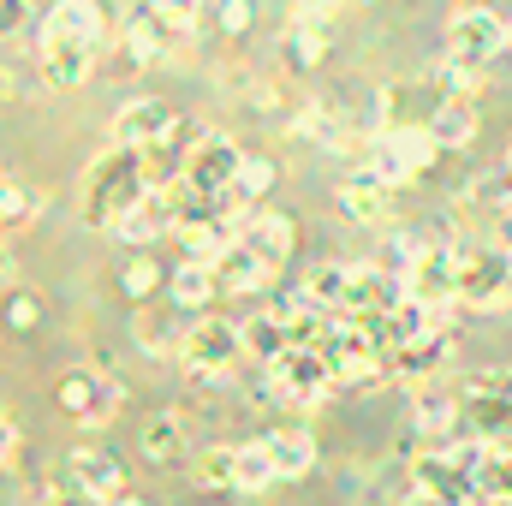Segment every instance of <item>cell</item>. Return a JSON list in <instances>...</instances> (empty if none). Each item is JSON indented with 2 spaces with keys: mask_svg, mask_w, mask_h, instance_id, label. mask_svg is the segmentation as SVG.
Listing matches in <instances>:
<instances>
[{
  "mask_svg": "<svg viewBox=\"0 0 512 506\" xmlns=\"http://www.w3.org/2000/svg\"><path fill=\"white\" fill-rule=\"evenodd\" d=\"M149 197V179H143V155L137 149H114L90 167V191H84V215L96 227H120L131 209Z\"/></svg>",
  "mask_w": 512,
  "mask_h": 506,
  "instance_id": "1",
  "label": "cell"
},
{
  "mask_svg": "<svg viewBox=\"0 0 512 506\" xmlns=\"http://www.w3.org/2000/svg\"><path fill=\"white\" fill-rule=\"evenodd\" d=\"M239 167H245L239 143H233V137H221V131H209V137L191 149L179 191H185V197H197V203H227V197H233V185H239Z\"/></svg>",
  "mask_w": 512,
  "mask_h": 506,
  "instance_id": "2",
  "label": "cell"
},
{
  "mask_svg": "<svg viewBox=\"0 0 512 506\" xmlns=\"http://www.w3.org/2000/svg\"><path fill=\"white\" fill-rule=\"evenodd\" d=\"M239 352H245V322H221V316H209V322H191V328L179 334V364H185L191 376H197V370L227 376Z\"/></svg>",
  "mask_w": 512,
  "mask_h": 506,
  "instance_id": "3",
  "label": "cell"
},
{
  "mask_svg": "<svg viewBox=\"0 0 512 506\" xmlns=\"http://www.w3.org/2000/svg\"><path fill=\"white\" fill-rule=\"evenodd\" d=\"M262 376L274 381V393H280V405H310V399H322L328 387H334V358L328 352H310V346H292L280 364H268Z\"/></svg>",
  "mask_w": 512,
  "mask_h": 506,
  "instance_id": "4",
  "label": "cell"
},
{
  "mask_svg": "<svg viewBox=\"0 0 512 506\" xmlns=\"http://www.w3.org/2000/svg\"><path fill=\"white\" fill-rule=\"evenodd\" d=\"M501 42H512V24H501L495 12H483V6H471V12H453V24H447V60H459V66H489L495 54H501Z\"/></svg>",
  "mask_w": 512,
  "mask_h": 506,
  "instance_id": "5",
  "label": "cell"
},
{
  "mask_svg": "<svg viewBox=\"0 0 512 506\" xmlns=\"http://www.w3.org/2000/svg\"><path fill=\"white\" fill-rule=\"evenodd\" d=\"M507 286H512V251H501V245L465 251V262H459V304L489 310V304L507 298Z\"/></svg>",
  "mask_w": 512,
  "mask_h": 506,
  "instance_id": "6",
  "label": "cell"
},
{
  "mask_svg": "<svg viewBox=\"0 0 512 506\" xmlns=\"http://www.w3.org/2000/svg\"><path fill=\"white\" fill-rule=\"evenodd\" d=\"M179 131V114L167 108V102H155V96H143V102H126L120 114H114V149H155L161 137H173Z\"/></svg>",
  "mask_w": 512,
  "mask_h": 506,
  "instance_id": "7",
  "label": "cell"
},
{
  "mask_svg": "<svg viewBox=\"0 0 512 506\" xmlns=\"http://www.w3.org/2000/svg\"><path fill=\"white\" fill-rule=\"evenodd\" d=\"M405 298H411V292H405L399 274L364 262V268H352V310H346V316H358V322H387Z\"/></svg>",
  "mask_w": 512,
  "mask_h": 506,
  "instance_id": "8",
  "label": "cell"
},
{
  "mask_svg": "<svg viewBox=\"0 0 512 506\" xmlns=\"http://www.w3.org/2000/svg\"><path fill=\"white\" fill-rule=\"evenodd\" d=\"M120 42H126V54L137 60V66H149V60H161V54H167V42H179V30L167 24V12H161L155 0H131Z\"/></svg>",
  "mask_w": 512,
  "mask_h": 506,
  "instance_id": "9",
  "label": "cell"
},
{
  "mask_svg": "<svg viewBox=\"0 0 512 506\" xmlns=\"http://www.w3.org/2000/svg\"><path fill=\"white\" fill-rule=\"evenodd\" d=\"M465 393V417L495 429V423H512V370H471L459 381Z\"/></svg>",
  "mask_w": 512,
  "mask_h": 506,
  "instance_id": "10",
  "label": "cell"
},
{
  "mask_svg": "<svg viewBox=\"0 0 512 506\" xmlns=\"http://www.w3.org/2000/svg\"><path fill=\"white\" fill-rule=\"evenodd\" d=\"M66 489H78L90 501H126V471H120V459H108L96 447H78L66 459Z\"/></svg>",
  "mask_w": 512,
  "mask_h": 506,
  "instance_id": "11",
  "label": "cell"
},
{
  "mask_svg": "<svg viewBox=\"0 0 512 506\" xmlns=\"http://www.w3.org/2000/svg\"><path fill=\"white\" fill-rule=\"evenodd\" d=\"M334 203H340V215H346V221H358V227H382V221H393V185L376 179L370 167H364V173H352V179H340Z\"/></svg>",
  "mask_w": 512,
  "mask_h": 506,
  "instance_id": "12",
  "label": "cell"
},
{
  "mask_svg": "<svg viewBox=\"0 0 512 506\" xmlns=\"http://www.w3.org/2000/svg\"><path fill=\"white\" fill-rule=\"evenodd\" d=\"M60 405L78 417V423H108L114 417V405H120V387L102 376V370H72V376L60 381Z\"/></svg>",
  "mask_w": 512,
  "mask_h": 506,
  "instance_id": "13",
  "label": "cell"
},
{
  "mask_svg": "<svg viewBox=\"0 0 512 506\" xmlns=\"http://www.w3.org/2000/svg\"><path fill=\"white\" fill-rule=\"evenodd\" d=\"M179 221H185L179 191H149V197L131 209L114 233H120V239H131V245H149V239H161V233H179Z\"/></svg>",
  "mask_w": 512,
  "mask_h": 506,
  "instance_id": "14",
  "label": "cell"
},
{
  "mask_svg": "<svg viewBox=\"0 0 512 506\" xmlns=\"http://www.w3.org/2000/svg\"><path fill=\"white\" fill-rule=\"evenodd\" d=\"M42 36L48 42H84V48H96L102 42V6L96 0H54L48 18H42Z\"/></svg>",
  "mask_w": 512,
  "mask_h": 506,
  "instance_id": "15",
  "label": "cell"
},
{
  "mask_svg": "<svg viewBox=\"0 0 512 506\" xmlns=\"http://www.w3.org/2000/svg\"><path fill=\"white\" fill-rule=\"evenodd\" d=\"M298 292H304L310 310H322V316H346V310H352V268H346V262H322V268L304 274Z\"/></svg>",
  "mask_w": 512,
  "mask_h": 506,
  "instance_id": "16",
  "label": "cell"
},
{
  "mask_svg": "<svg viewBox=\"0 0 512 506\" xmlns=\"http://www.w3.org/2000/svg\"><path fill=\"white\" fill-rule=\"evenodd\" d=\"M90 54H96V48H84V42H48V36H42V78H48L54 90H78V84L90 78Z\"/></svg>",
  "mask_w": 512,
  "mask_h": 506,
  "instance_id": "17",
  "label": "cell"
},
{
  "mask_svg": "<svg viewBox=\"0 0 512 506\" xmlns=\"http://www.w3.org/2000/svg\"><path fill=\"white\" fill-rule=\"evenodd\" d=\"M215 292H221V268H215V262H179V268L167 274V298H173L179 310H203Z\"/></svg>",
  "mask_w": 512,
  "mask_h": 506,
  "instance_id": "18",
  "label": "cell"
},
{
  "mask_svg": "<svg viewBox=\"0 0 512 506\" xmlns=\"http://www.w3.org/2000/svg\"><path fill=\"white\" fill-rule=\"evenodd\" d=\"M262 447L274 453V471L280 477H310V465H316V435L310 429H292V423L286 429H268Z\"/></svg>",
  "mask_w": 512,
  "mask_h": 506,
  "instance_id": "19",
  "label": "cell"
},
{
  "mask_svg": "<svg viewBox=\"0 0 512 506\" xmlns=\"http://www.w3.org/2000/svg\"><path fill=\"white\" fill-rule=\"evenodd\" d=\"M239 245H251L268 268H286V256H292V221L286 215H251L239 227Z\"/></svg>",
  "mask_w": 512,
  "mask_h": 506,
  "instance_id": "20",
  "label": "cell"
},
{
  "mask_svg": "<svg viewBox=\"0 0 512 506\" xmlns=\"http://www.w3.org/2000/svg\"><path fill=\"white\" fill-rule=\"evenodd\" d=\"M423 126H429V137H435L441 149H465V143L477 137V108H471V102H435V108L423 114Z\"/></svg>",
  "mask_w": 512,
  "mask_h": 506,
  "instance_id": "21",
  "label": "cell"
},
{
  "mask_svg": "<svg viewBox=\"0 0 512 506\" xmlns=\"http://www.w3.org/2000/svg\"><path fill=\"white\" fill-rule=\"evenodd\" d=\"M215 268H221V286H227V292H262V286L274 280V268H268L251 245H233Z\"/></svg>",
  "mask_w": 512,
  "mask_h": 506,
  "instance_id": "22",
  "label": "cell"
},
{
  "mask_svg": "<svg viewBox=\"0 0 512 506\" xmlns=\"http://www.w3.org/2000/svg\"><path fill=\"white\" fill-rule=\"evenodd\" d=\"M245 352L262 358V370H268V364H280V358L292 352V328H286V322H274V316L262 310V316L245 322Z\"/></svg>",
  "mask_w": 512,
  "mask_h": 506,
  "instance_id": "23",
  "label": "cell"
},
{
  "mask_svg": "<svg viewBox=\"0 0 512 506\" xmlns=\"http://www.w3.org/2000/svg\"><path fill=\"white\" fill-rule=\"evenodd\" d=\"M453 411H465V393H453V387H417V429H429V435H441V429H453Z\"/></svg>",
  "mask_w": 512,
  "mask_h": 506,
  "instance_id": "24",
  "label": "cell"
},
{
  "mask_svg": "<svg viewBox=\"0 0 512 506\" xmlns=\"http://www.w3.org/2000/svg\"><path fill=\"white\" fill-rule=\"evenodd\" d=\"M322 48H328V42H322V24H310V18H298V24L280 36V60H286L292 72H310V66L322 60Z\"/></svg>",
  "mask_w": 512,
  "mask_h": 506,
  "instance_id": "25",
  "label": "cell"
},
{
  "mask_svg": "<svg viewBox=\"0 0 512 506\" xmlns=\"http://www.w3.org/2000/svg\"><path fill=\"white\" fill-rule=\"evenodd\" d=\"M0 215H6V233L36 227V215H42V191L24 185V179H6V185H0Z\"/></svg>",
  "mask_w": 512,
  "mask_h": 506,
  "instance_id": "26",
  "label": "cell"
},
{
  "mask_svg": "<svg viewBox=\"0 0 512 506\" xmlns=\"http://www.w3.org/2000/svg\"><path fill=\"white\" fill-rule=\"evenodd\" d=\"M191 477L203 489H239V447H203L191 459Z\"/></svg>",
  "mask_w": 512,
  "mask_h": 506,
  "instance_id": "27",
  "label": "cell"
},
{
  "mask_svg": "<svg viewBox=\"0 0 512 506\" xmlns=\"http://www.w3.org/2000/svg\"><path fill=\"white\" fill-rule=\"evenodd\" d=\"M268 483H280V471H274V453H268L262 441L239 447V489H245V495H262Z\"/></svg>",
  "mask_w": 512,
  "mask_h": 506,
  "instance_id": "28",
  "label": "cell"
},
{
  "mask_svg": "<svg viewBox=\"0 0 512 506\" xmlns=\"http://www.w3.org/2000/svg\"><path fill=\"white\" fill-rule=\"evenodd\" d=\"M429 90H435V102H471L477 72H471V66H459V60H441V66L429 72Z\"/></svg>",
  "mask_w": 512,
  "mask_h": 506,
  "instance_id": "29",
  "label": "cell"
},
{
  "mask_svg": "<svg viewBox=\"0 0 512 506\" xmlns=\"http://www.w3.org/2000/svg\"><path fill=\"white\" fill-rule=\"evenodd\" d=\"M179 447H185L179 417H167V411H161V417H149V423H143V453H149V459H161V465H167Z\"/></svg>",
  "mask_w": 512,
  "mask_h": 506,
  "instance_id": "30",
  "label": "cell"
},
{
  "mask_svg": "<svg viewBox=\"0 0 512 506\" xmlns=\"http://www.w3.org/2000/svg\"><path fill=\"white\" fill-rule=\"evenodd\" d=\"M268 185H274V161H251V155H245V167H239V185H233V203H256Z\"/></svg>",
  "mask_w": 512,
  "mask_h": 506,
  "instance_id": "31",
  "label": "cell"
},
{
  "mask_svg": "<svg viewBox=\"0 0 512 506\" xmlns=\"http://www.w3.org/2000/svg\"><path fill=\"white\" fill-rule=\"evenodd\" d=\"M215 24H221V36H251L256 0H215Z\"/></svg>",
  "mask_w": 512,
  "mask_h": 506,
  "instance_id": "32",
  "label": "cell"
},
{
  "mask_svg": "<svg viewBox=\"0 0 512 506\" xmlns=\"http://www.w3.org/2000/svg\"><path fill=\"white\" fill-rule=\"evenodd\" d=\"M137 340H143L149 352H179V340H173V328H167L161 310H137Z\"/></svg>",
  "mask_w": 512,
  "mask_h": 506,
  "instance_id": "33",
  "label": "cell"
},
{
  "mask_svg": "<svg viewBox=\"0 0 512 506\" xmlns=\"http://www.w3.org/2000/svg\"><path fill=\"white\" fill-rule=\"evenodd\" d=\"M36 316H42V304H36V292H18V286H6V322L24 334V328H36Z\"/></svg>",
  "mask_w": 512,
  "mask_h": 506,
  "instance_id": "34",
  "label": "cell"
},
{
  "mask_svg": "<svg viewBox=\"0 0 512 506\" xmlns=\"http://www.w3.org/2000/svg\"><path fill=\"white\" fill-rule=\"evenodd\" d=\"M155 286H161V268H155L149 256H137V262L126 268V292H131V298H149Z\"/></svg>",
  "mask_w": 512,
  "mask_h": 506,
  "instance_id": "35",
  "label": "cell"
},
{
  "mask_svg": "<svg viewBox=\"0 0 512 506\" xmlns=\"http://www.w3.org/2000/svg\"><path fill=\"white\" fill-rule=\"evenodd\" d=\"M155 6L167 12V24H173L179 36H185V30H191V24L203 18V0H155Z\"/></svg>",
  "mask_w": 512,
  "mask_h": 506,
  "instance_id": "36",
  "label": "cell"
},
{
  "mask_svg": "<svg viewBox=\"0 0 512 506\" xmlns=\"http://www.w3.org/2000/svg\"><path fill=\"white\" fill-rule=\"evenodd\" d=\"M0 18H6V36H18L30 18V0H0Z\"/></svg>",
  "mask_w": 512,
  "mask_h": 506,
  "instance_id": "37",
  "label": "cell"
},
{
  "mask_svg": "<svg viewBox=\"0 0 512 506\" xmlns=\"http://www.w3.org/2000/svg\"><path fill=\"white\" fill-rule=\"evenodd\" d=\"M48 506H102V501H90V495H78V489H60Z\"/></svg>",
  "mask_w": 512,
  "mask_h": 506,
  "instance_id": "38",
  "label": "cell"
},
{
  "mask_svg": "<svg viewBox=\"0 0 512 506\" xmlns=\"http://www.w3.org/2000/svg\"><path fill=\"white\" fill-rule=\"evenodd\" d=\"M6 465L18 471V423H12V417H6Z\"/></svg>",
  "mask_w": 512,
  "mask_h": 506,
  "instance_id": "39",
  "label": "cell"
},
{
  "mask_svg": "<svg viewBox=\"0 0 512 506\" xmlns=\"http://www.w3.org/2000/svg\"><path fill=\"white\" fill-rule=\"evenodd\" d=\"M495 227H501V251H512V209L501 215V221H495Z\"/></svg>",
  "mask_w": 512,
  "mask_h": 506,
  "instance_id": "40",
  "label": "cell"
},
{
  "mask_svg": "<svg viewBox=\"0 0 512 506\" xmlns=\"http://www.w3.org/2000/svg\"><path fill=\"white\" fill-rule=\"evenodd\" d=\"M114 506H149V501H131V495H126V501H114Z\"/></svg>",
  "mask_w": 512,
  "mask_h": 506,
  "instance_id": "41",
  "label": "cell"
},
{
  "mask_svg": "<svg viewBox=\"0 0 512 506\" xmlns=\"http://www.w3.org/2000/svg\"><path fill=\"white\" fill-rule=\"evenodd\" d=\"M507 179H512V149H507Z\"/></svg>",
  "mask_w": 512,
  "mask_h": 506,
  "instance_id": "42",
  "label": "cell"
}]
</instances>
